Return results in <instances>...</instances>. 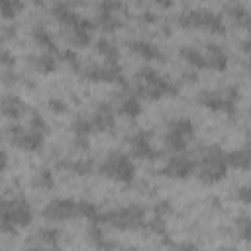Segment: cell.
<instances>
[{
	"mask_svg": "<svg viewBox=\"0 0 251 251\" xmlns=\"http://www.w3.org/2000/svg\"><path fill=\"white\" fill-rule=\"evenodd\" d=\"M59 167L61 169H67L75 175H80V176H86L90 173H94V161L90 159H78V161H59Z\"/></svg>",
	"mask_w": 251,
	"mask_h": 251,
	"instance_id": "44dd1931",
	"label": "cell"
},
{
	"mask_svg": "<svg viewBox=\"0 0 251 251\" xmlns=\"http://www.w3.org/2000/svg\"><path fill=\"white\" fill-rule=\"evenodd\" d=\"M227 167L229 165H227V157L224 149L220 145H206L202 147V157L194 171L198 173V178L204 184H214L226 176Z\"/></svg>",
	"mask_w": 251,
	"mask_h": 251,
	"instance_id": "6da1fadb",
	"label": "cell"
},
{
	"mask_svg": "<svg viewBox=\"0 0 251 251\" xmlns=\"http://www.w3.org/2000/svg\"><path fill=\"white\" fill-rule=\"evenodd\" d=\"M84 78L94 80V82H120L124 84V75H122V67L118 63H110L106 61V65H90L86 69H82Z\"/></svg>",
	"mask_w": 251,
	"mask_h": 251,
	"instance_id": "8fae6325",
	"label": "cell"
},
{
	"mask_svg": "<svg viewBox=\"0 0 251 251\" xmlns=\"http://www.w3.org/2000/svg\"><path fill=\"white\" fill-rule=\"evenodd\" d=\"M127 141H129V147H131L133 157H137V159H147V161L159 157V151H157V149L153 147V143H151V135H149V131L139 129V131L131 133Z\"/></svg>",
	"mask_w": 251,
	"mask_h": 251,
	"instance_id": "4fadbf2b",
	"label": "cell"
},
{
	"mask_svg": "<svg viewBox=\"0 0 251 251\" xmlns=\"http://www.w3.org/2000/svg\"><path fill=\"white\" fill-rule=\"evenodd\" d=\"M73 131H75V137H88L94 131L90 118H76L73 122Z\"/></svg>",
	"mask_w": 251,
	"mask_h": 251,
	"instance_id": "83f0119b",
	"label": "cell"
},
{
	"mask_svg": "<svg viewBox=\"0 0 251 251\" xmlns=\"http://www.w3.org/2000/svg\"><path fill=\"white\" fill-rule=\"evenodd\" d=\"M8 135H10V141L24 151H39L43 147V137H45V133L37 129H31V127L24 129L20 126H10Z\"/></svg>",
	"mask_w": 251,
	"mask_h": 251,
	"instance_id": "9c48e42d",
	"label": "cell"
},
{
	"mask_svg": "<svg viewBox=\"0 0 251 251\" xmlns=\"http://www.w3.org/2000/svg\"><path fill=\"white\" fill-rule=\"evenodd\" d=\"M78 216V200L73 198H55L43 208V218L51 222H63Z\"/></svg>",
	"mask_w": 251,
	"mask_h": 251,
	"instance_id": "30bf717a",
	"label": "cell"
},
{
	"mask_svg": "<svg viewBox=\"0 0 251 251\" xmlns=\"http://www.w3.org/2000/svg\"><path fill=\"white\" fill-rule=\"evenodd\" d=\"M239 100V90L235 86H227L222 90H204L198 94V104L206 106L212 112H235V104Z\"/></svg>",
	"mask_w": 251,
	"mask_h": 251,
	"instance_id": "52a82bcc",
	"label": "cell"
},
{
	"mask_svg": "<svg viewBox=\"0 0 251 251\" xmlns=\"http://www.w3.org/2000/svg\"><path fill=\"white\" fill-rule=\"evenodd\" d=\"M96 51L106 59V61H110V63H118V57H120V51H118V47H116V43H112L110 39H104V37H100L98 41H96Z\"/></svg>",
	"mask_w": 251,
	"mask_h": 251,
	"instance_id": "484cf974",
	"label": "cell"
},
{
	"mask_svg": "<svg viewBox=\"0 0 251 251\" xmlns=\"http://www.w3.org/2000/svg\"><path fill=\"white\" fill-rule=\"evenodd\" d=\"M169 212H171L169 202H159V204L155 206V214H159V216H165V214H169Z\"/></svg>",
	"mask_w": 251,
	"mask_h": 251,
	"instance_id": "f35d334b",
	"label": "cell"
},
{
	"mask_svg": "<svg viewBox=\"0 0 251 251\" xmlns=\"http://www.w3.org/2000/svg\"><path fill=\"white\" fill-rule=\"evenodd\" d=\"M120 112L127 118H137L141 114V100H139V94H133V92H126L120 96Z\"/></svg>",
	"mask_w": 251,
	"mask_h": 251,
	"instance_id": "d6986e66",
	"label": "cell"
},
{
	"mask_svg": "<svg viewBox=\"0 0 251 251\" xmlns=\"http://www.w3.org/2000/svg\"><path fill=\"white\" fill-rule=\"evenodd\" d=\"M180 57H182L190 67H194V69H208L204 53H200L196 47H188V45L180 47Z\"/></svg>",
	"mask_w": 251,
	"mask_h": 251,
	"instance_id": "603a6c76",
	"label": "cell"
},
{
	"mask_svg": "<svg viewBox=\"0 0 251 251\" xmlns=\"http://www.w3.org/2000/svg\"><path fill=\"white\" fill-rule=\"evenodd\" d=\"M159 6H163V8H169L171 4H173V0H155Z\"/></svg>",
	"mask_w": 251,
	"mask_h": 251,
	"instance_id": "b9f144b4",
	"label": "cell"
},
{
	"mask_svg": "<svg viewBox=\"0 0 251 251\" xmlns=\"http://www.w3.org/2000/svg\"><path fill=\"white\" fill-rule=\"evenodd\" d=\"M229 14H231V18L235 20V24L237 25H241V27H247V24H249V14H247V10L241 6V4H231L229 6Z\"/></svg>",
	"mask_w": 251,
	"mask_h": 251,
	"instance_id": "f546056e",
	"label": "cell"
},
{
	"mask_svg": "<svg viewBox=\"0 0 251 251\" xmlns=\"http://www.w3.org/2000/svg\"><path fill=\"white\" fill-rule=\"evenodd\" d=\"M226 157H227V165L229 167H235V169H241V171H247L249 165H251V155H249L247 147H241V149H235L231 153H226Z\"/></svg>",
	"mask_w": 251,
	"mask_h": 251,
	"instance_id": "7402d4cb",
	"label": "cell"
},
{
	"mask_svg": "<svg viewBox=\"0 0 251 251\" xmlns=\"http://www.w3.org/2000/svg\"><path fill=\"white\" fill-rule=\"evenodd\" d=\"M100 173L104 176L116 180V182L129 184L133 180V176H135V165L129 159V155L116 151V153H110L104 159V163L100 165Z\"/></svg>",
	"mask_w": 251,
	"mask_h": 251,
	"instance_id": "5b68a950",
	"label": "cell"
},
{
	"mask_svg": "<svg viewBox=\"0 0 251 251\" xmlns=\"http://www.w3.org/2000/svg\"><path fill=\"white\" fill-rule=\"evenodd\" d=\"M29 127L31 129H37V131H41V133H47L49 131V127H47V122L43 120V116L39 114V112H31V120H29Z\"/></svg>",
	"mask_w": 251,
	"mask_h": 251,
	"instance_id": "836d02e7",
	"label": "cell"
},
{
	"mask_svg": "<svg viewBox=\"0 0 251 251\" xmlns=\"http://www.w3.org/2000/svg\"><path fill=\"white\" fill-rule=\"evenodd\" d=\"M33 39H35L41 47H45L49 53H55V55H59V53H61V49L57 47V43H55L53 35H51L45 27H35V29H33Z\"/></svg>",
	"mask_w": 251,
	"mask_h": 251,
	"instance_id": "cb8c5ba5",
	"label": "cell"
},
{
	"mask_svg": "<svg viewBox=\"0 0 251 251\" xmlns=\"http://www.w3.org/2000/svg\"><path fill=\"white\" fill-rule=\"evenodd\" d=\"M59 231L57 229H41L39 233H37V239H39V243L41 245H45V247H57L59 245Z\"/></svg>",
	"mask_w": 251,
	"mask_h": 251,
	"instance_id": "f1b7e54d",
	"label": "cell"
},
{
	"mask_svg": "<svg viewBox=\"0 0 251 251\" xmlns=\"http://www.w3.org/2000/svg\"><path fill=\"white\" fill-rule=\"evenodd\" d=\"M127 45H129V49H131L135 55H139V57L145 59V61H163V59H165L163 51H161L157 45L149 43V41L133 39V41H129Z\"/></svg>",
	"mask_w": 251,
	"mask_h": 251,
	"instance_id": "2e32d148",
	"label": "cell"
},
{
	"mask_svg": "<svg viewBox=\"0 0 251 251\" xmlns=\"http://www.w3.org/2000/svg\"><path fill=\"white\" fill-rule=\"evenodd\" d=\"M194 135V126L188 118H176L169 122L167 131H165V145L173 153H180L186 149L188 139Z\"/></svg>",
	"mask_w": 251,
	"mask_h": 251,
	"instance_id": "ba28073f",
	"label": "cell"
},
{
	"mask_svg": "<svg viewBox=\"0 0 251 251\" xmlns=\"http://www.w3.org/2000/svg\"><path fill=\"white\" fill-rule=\"evenodd\" d=\"M20 10H22L20 0H0V14L4 18H14Z\"/></svg>",
	"mask_w": 251,
	"mask_h": 251,
	"instance_id": "1f68e13d",
	"label": "cell"
},
{
	"mask_svg": "<svg viewBox=\"0 0 251 251\" xmlns=\"http://www.w3.org/2000/svg\"><path fill=\"white\" fill-rule=\"evenodd\" d=\"M0 112L8 118H20L25 112V104L16 94H4L0 98Z\"/></svg>",
	"mask_w": 251,
	"mask_h": 251,
	"instance_id": "e0dca14e",
	"label": "cell"
},
{
	"mask_svg": "<svg viewBox=\"0 0 251 251\" xmlns=\"http://www.w3.org/2000/svg\"><path fill=\"white\" fill-rule=\"evenodd\" d=\"M31 65L37 73H53L57 69V61L53 57V53H43V55H37V57H31Z\"/></svg>",
	"mask_w": 251,
	"mask_h": 251,
	"instance_id": "d4e9b609",
	"label": "cell"
},
{
	"mask_svg": "<svg viewBox=\"0 0 251 251\" xmlns=\"http://www.w3.org/2000/svg\"><path fill=\"white\" fill-rule=\"evenodd\" d=\"M90 124H92L94 131H110V129H114L116 118H114L112 106L110 104H98V108L90 116Z\"/></svg>",
	"mask_w": 251,
	"mask_h": 251,
	"instance_id": "5bb4252c",
	"label": "cell"
},
{
	"mask_svg": "<svg viewBox=\"0 0 251 251\" xmlns=\"http://www.w3.org/2000/svg\"><path fill=\"white\" fill-rule=\"evenodd\" d=\"M31 216L33 212L25 198L0 200V231L16 233L20 227L29 226Z\"/></svg>",
	"mask_w": 251,
	"mask_h": 251,
	"instance_id": "7a4b0ae2",
	"label": "cell"
},
{
	"mask_svg": "<svg viewBox=\"0 0 251 251\" xmlns=\"http://www.w3.org/2000/svg\"><path fill=\"white\" fill-rule=\"evenodd\" d=\"M206 65H208V69H214V71H224L226 67H227V53L220 47V45H216V43H210L208 47H206Z\"/></svg>",
	"mask_w": 251,
	"mask_h": 251,
	"instance_id": "ac0fdd59",
	"label": "cell"
},
{
	"mask_svg": "<svg viewBox=\"0 0 251 251\" xmlns=\"http://www.w3.org/2000/svg\"><path fill=\"white\" fill-rule=\"evenodd\" d=\"M194 169H196V163H194L190 157H186V155H175V157H171V159L165 163V167H163L159 173H161L163 176L182 180V178H188V176L194 173Z\"/></svg>",
	"mask_w": 251,
	"mask_h": 251,
	"instance_id": "7c38bea8",
	"label": "cell"
},
{
	"mask_svg": "<svg viewBox=\"0 0 251 251\" xmlns=\"http://www.w3.org/2000/svg\"><path fill=\"white\" fill-rule=\"evenodd\" d=\"M53 16H55V20L59 22V24H63L65 27H73L75 24H76V20L80 18L69 4H65V2H57L55 6H53Z\"/></svg>",
	"mask_w": 251,
	"mask_h": 251,
	"instance_id": "ffe728a7",
	"label": "cell"
},
{
	"mask_svg": "<svg viewBox=\"0 0 251 251\" xmlns=\"http://www.w3.org/2000/svg\"><path fill=\"white\" fill-rule=\"evenodd\" d=\"M145 227L151 229V231L157 233V235H165V233H167L165 220H163V216H159V214H155V218H151V220H145Z\"/></svg>",
	"mask_w": 251,
	"mask_h": 251,
	"instance_id": "d6a6232c",
	"label": "cell"
},
{
	"mask_svg": "<svg viewBox=\"0 0 251 251\" xmlns=\"http://www.w3.org/2000/svg\"><path fill=\"white\" fill-rule=\"evenodd\" d=\"M98 25L106 31H116L122 27V20L120 16H116V12H108V10H100L98 16Z\"/></svg>",
	"mask_w": 251,
	"mask_h": 251,
	"instance_id": "4316f807",
	"label": "cell"
},
{
	"mask_svg": "<svg viewBox=\"0 0 251 251\" xmlns=\"http://www.w3.org/2000/svg\"><path fill=\"white\" fill-rule=\"evenodd\" d=\"M137 94L149 96V98H163V96H176L178 94V84L173 82L171 78L159 75L157 71L143 67L137 71Z\"/></svg>",
	"mask_w": 251,
	"mask_h": 251,
	"instance_id": "3957f363",
	"label": "cell"
},
{
	"mask_svg": "<svg viewBox=\"0 0 251 251\" xmlns=\"http://www.w3.org/2000/svg\"><path fill=\"white\" fill-rule=\"evenodd\" d=\"M6 165H8V155H6V151L0 149V171H4Z\"/></svg>",
	"mask_w": 251,
	"mask_h": 251,
	"instance_id": "60d3db41",
	"label": "cell"
},
{
	"mask_svg": "<svg viewBox=\"0 0 251 251\" xmlns=\"http://www.w3.org/2000/svg\"><path fill=\"white\" fill-rule=\"evenodd\" d=\"M178 25L186 29H208L212 33H226L224 20L210 10H190L178 16Z\"/></svg>",
	"mask_w": 251,
	"mask_h": 251,
	"instance_id": "8992f818",
	"label": "cell"
},
{
	"mask_svg": "<svg viewBox=\"0 0 251 251\" xmlns=\"http://www.w3.org/2000/svg\"><path fill=\"white\" fill-rule=\"evenodd\" d=\"M2 51H4V49H0V55H2Z\"/></svg>",
	"mask_w": 251,
	"mask_h": 251,
	"instance_id": "ee69618b",
	"label": "cell"
},
{
	"mask_svg": "<svg viewBox=\"0 0 251 251\" xmlns=\"http://www.w3.org/2000/svg\"><path fill=\"white\" fill-rule=\"evenodd\" d=\"M100 224H108L120 231H131L145 227V210L137 204H129L126 208H118L106 214H100Z\"/></svg>",
	"mask_w": 251,
	"mask_h": 251,
	"instance_id": "277c9868",
	"label": "cell"
},
{
	"mask_svg": "<svg viewBox=\"0 0 251 251\" xmlns=\"http://www.w3.org/2000/svg\"><path fill=\"white\" fill-rule=\"evenodd\" d=\"M237 198H239L243 204H249L251 198H249V186H247V184H243V186L237 190Z\"/></svg>",
	"mask_w": 251,
	"mask_h": 251,
	"instance_id": "74e56055",
	"label": "cell"
},
{
	"mask_svg": "<svg viewBox=\"0 0 251 251\" xmlns=\"http://www.w3.org/2000/svg\"><path fill=\"white\" fill-rule=\"evenodd\" d=\"M59 57L63 59V63H67V65H69V67H73L75 71H78V69H80L78 57H76V53H75V51H71V49H63V51L59 53Z\"/></svg>",
	"mask_w": 251,
	"mask_h": 251,
	"instance_id": "e575fe53",
	"label": "cell"
},
{
	"mask_svg": "<svg viewBox=\"0 0 251 251\" xmlns=\"http://www.w3.org/2000/svg\"><path fill=\"white\" fill-rule=\"evenodd\" d=\"M237 231H239L241 239H245V241L251 239V224H249V218L247 216H241L237 220Z\"/></svg>",
	"mask_w": 251,
	"mask_h": 251,
	"instance_id": "d590c367",
	"label": "cell"
},
{
	"mask_svg": "<svg viewBox=\"0 0 251 251\" xmlns=\"http://www.w3.org/2000/svg\"><path fill=\"white\" fill-rule=\"evenodd\" d=\"M35 186L37 188H43V190H51L55 186V178H53V173L49 169H41L35 176Z\"/></svg>",
	"mask_w": 251,
	"mask_h": 251,
	"instance_id": "4dcf8cb0",
	"label": "cell"
},
{
	"mask_svg": "<svg viewBox=\"0 0 251 251\" xmlns=\"http://www.w3.org/2000/svg\"><path fill=\"white\" fill-rule=\"evenodd\" d=\"M0 180H2V171H0Z\"/></svg>",
	"mask_w": 251,
	"mask_h": 251,
	"instance_id": "7bdbcfd3",
	"label": "cell"
},
{
	"mask_svg": "<svg viewBox=\"0 0 251 251\" xmlns=\"http://www.w3.org/2000/svg\"><path fill=\"white\" fill-rule=\"evenodd\" d=\"M47 106H49V110L55 112V114H65V112H67V104H65L61 98H49V100H47Z\"/></svg>",
	"mask_w": 251,
	"mask_h": 251,
	"instance_id": "8d00e7d4",
	"label": "cell"
},
{
	"mask_svg": "<svg viewBox=\"0 0 251 251\" xmlns=\"http://www.w3.org/2000/svg\"><path fill=\"white\" fill-rule=\"evenodd\" d=\"M0 63L6 65V67H12V65H14V57H12L8 51H2V55H0Z\"/></svg>",
	"mask_w": 251,
	"mask_h": 251,
	"instance_id": "ab89813d",
	"label": "cell"
},
{
	"mask_svg": "<svg viewBox=\"0 0 251 251\" xmlns=\"http://www.w3.org/2000/svg\"><path fill=\"white\" fill-rule=\"evenodd\" d=\"M69 29H71V33H69L71 43H73L75 47H84V45H88L90 39H92L90 31L94 29V24H92L90 20H86V18H78L76 24H75L73 27H69Z\"/></svg>",
	"mask_w": 251,
	"mask_h": 251,
	"instance_id": "9a60e30c",
	"label": "cell"
}]
</instances>
